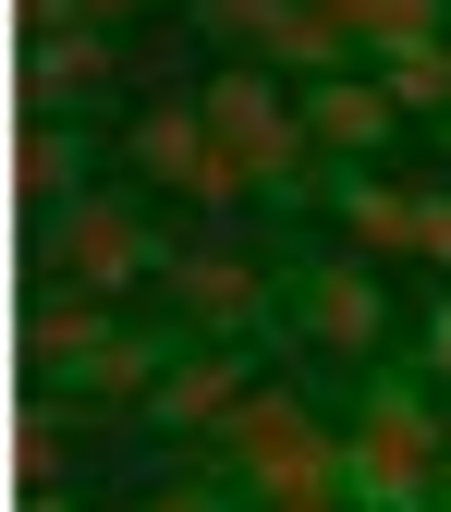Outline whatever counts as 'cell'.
Listing matches in <instances>:
<instances>
[{
    "mask_svg": "<svg viewBox=\"0 0 451 512\" xmlns=\"http://www.w3.org/2000/svg\"><path fill=\"white\" fill-rule=\"evenodd\" d=\"M439 452H451L439 391L415 366H378L366 403H354V427H342V500L354 512H427L439 500Z\"/></svg>",
    "mask_w": 451,
    "mask_h": 512,
    "instance_id": "cell-1",
    "label": "cell"
},
{
    "mask_svg": "<svg viewBox=\"0 0 451 512\" xmlns=\"http://www.w3.org/2000/svg\"><path fill=\"white\" fill-rule=\"evenodd\" d=\"M220 452V488L232 500H305V488H342V427L317 415L305 391H281V378H256V391L208 427Z\"/></svg>",
    "mask_w": 451,
    "mask_h": 512,
    "instance_id": "cell-2",
    "label": "cell"
},
{
    "mask_svg": "<svg viewBox=\"0 0 451 512\" xmlns=\"http://www.w3.org/2000/svg\"><path fill=\"white\" fill-rule=\"evenodd\" d=\"M196 122L220 135V159L244 171V196H317V147H305V122H293V98L256 74V61H232V74H208L196 86Z\"/></svg>",
    "mask_w": 451,
    "mask_h": 512,
    "instance_id": "cell-3",
    "label": "cell"
},
{
    "mask_svg": "<svg viewBox=\"0 0 451 512\" xmlns=\"http://www.w3.org/2000/svg\"><path fill=\"white\" fill-rule=\"evenodd\" d=\"M147 281L171 293L183 342H256V330H269V305H281V281L256 269L244 244H159V269H147Z\"/></svg>",
    "mask_w": 451,
    "mask_h": 512,
    "instance_id": "cell-4",
    "label": "cell"
},
{
    "mask_svg": "<svg viewBox=\"0 0 451 512\" xmlns=\"http://www.w3.org/2000/svg\"><path fill=\"white\" fill-rule=\"evenodd\" d=\"M122 159H135V183H159V196L208 208V220L256 208V196H244V171L220 159V135L196 122V98H159V110H135V135H122Z\"/></svg>",
    "mask_w": 451,
    "mask_h": 512,
    "instance_id": "cell-5",
    "label": "cell"
},
{
    "mask_svg": "<svg viewBox=\"0 0 451 512\" xmlns=\"http://www.w3.org/2000/svg\"><path fill=\"white\" fill-rule=\"evenodd\" d=\"M49 256H61V281H74V293L122 305V293L159 269V232L135 220V196H86V183H74V196L49 208Z\"/></svg>",
    "mask_w": 451,
    "mask_h": 512,
    "instance_id": "cell-6",
    "label": "cell"
},
{
    "mask_svg": "<svg viewBox=\"0 0 451 512\" xmlns=\"http://www.w3.org/2000/svg\"><path fill=\"white\" fill-rule=\"evenodd\" d=\"M293 317H305V342L342 354V366H366L378 342H391V293H378L366 256H305L293 269Z\"/></svg>",
    "mask_w": 451,
    "mask_h": 512,
    "instance_id": "cell-7",
    "label": "cell"
},
{
    "mask_svg": "<svg viewBox=\"0 0 451 512\" xmlns=\"http://www.w3.org/2000/svg\"><path fill=\"white\" fill-rule=\"evenodd\" d=\"M244 391H256V342H183V354L159 366V391H147L135 415H147L159 439H208V427H220Z\"/></svg>",
    "mask_w": 451,
    "mask_h": 512,
    "instance_id": "cell-8",
    "label": "cell"
},
{
    "mask_svg": "<svg viewBox=\"0 0 451 512\" xmlns=\"http://www.w3.org/2000/svg\"><path fill=\"white\" fill-rule=\"evenodd\" d=\"M293 122H305V147L330 159V171H378V147L403 135V110L378 98V74H317V86H293Z\"/></svg>",
    "mask_w": 451,
    "mask_h": 512,
    "instance_id": "cell-9",
    "label": "cell"
},
{
    "mask_svg": "<svg viewBox=\"0 0 451 512\" xmlns=\"http://www.w3.org/2000/svg\"><path fill=\"white\" fill-rule=\"evenodd\" d=\"M171 354H183L171 330H135V317H110V330H98V354H74L49 391H61V403H98V415H135V403L159 391V366H171Z\"/></svg>",
    "mask_w": 451,
    "mask_h": 512,
    "instance_id": "cell-10",
    "label": "cell"
},
{
    "mask_svg": "<svg viewBox=\"0 0 451 512\" xmlns=\"http://www.w3.org/2000/svg\"><path fill=\"white\" fill-rule=\"evenodd\" d=\"M25 37H37V49L13 61V86H25L49 122L74 110V98H98V86L122 74V49H110V37H86V25H25Z\"/></svg>",
    "mask_w": 451,
    "mask_h": 512,
    "instance_id": "cell-11",
    "label": "cell"
},
{
    "mask_svg": "<svg viewBox=\"0 0 451 512\" xmlns=\"http://www.w3.org/2000/svg\"><path fill=\"white\" fill-rule=\"evenodd\" d=\"M317 196H330V220H342V244H354V256H391V269H415V183L330 171Z\"/></svg>",
    "mask_w": 451,
    "mask_h": 512,
    "instance_id": "cell-12",
    "label": "cell"
},
{
    "mask_svg": "<svg viewBox=\"0 0 451 512\" xmlns=\"http://www.w3.org/2000/svg\"><path fill=\"white\" fill-rule=\"evenodd\" d=\"M330 13L354 25V49H366V61H391V49H427V37H451V0H330Z\"/></svg>",
    "mask_w": 451,
    "mask_h": 512,
    "instance_id": "cell-13",
    "label": "cell"
},
{
    "mask_svg": "<svg viewBox=\"0 0 451 512\" xmlns=\"http://www.w3.org/2000/svg\"><path fill=\"white\" fill-rule=\"evenodd\" d=\"M98 330H110V305H98V293H61V305H37V317H25V366H37V378H61L74 354H98Z\"/></svg>",
    "mask_w": 451,
    "mask_h": 512,
    "instance_id": "cell-14",
    "label": "cell"
},
{
    "mask_svg": "<svg viewBox=\"0 0 451 512\" xmlns=\"http://www.w3.org/2000/svg\"><path fill=\"white\" fill-rule=\"evenodd\" d=\"M378 98H391L403 122H451V37H427V49H391V61H378Z\"/></svg>",
    "mask_w": 451,
    "mask_h": 512,
    "instance_id": "cell-15",
    "label": "cell"
},
{
    "mask_svg": "<svg viewBox=\"0 0 451 512\" xmlns=\"http://www.w3.org/2000/svg\"><path fill=\"white\" fill-rule=\"evenodd\" d=\"M61 427H74V403L37 391V403L13 415V452H0V476H13V488H49V476H61Z\"/></svg>",
    "mask_w": 451,
    "mask_h": 512,
    "instance_id": "cell-16",
    "label": "cell"
},
{
    "mask_svg": "<svg viewBox=\"0 0 451 512\" xmlns=\"http://www.w3.org/2000/svg\"><path fill=\"white\" fill-rule=\"evenodd\" d=\"M13 196H49V208H61V196H74V135H61V122H49V110L25 122V147H13Z\"/></svg>",
    "mask_w": 451,
    "mask_h": 512,
    "instance_id": "cell-17",
    "label": "cell"
},
{
    "mask_svg": "<svg viewBox=\"0 0 451 512\" xmlns=\"http://www.w3.org/2000/svg\"><path fill=\"white\" fill-rule=\"evenodd\" d=\"M269 25H281V0H196V37H232L244 61H269Z\"/></svg>",
    "mask_w": 451,
    "mask_h": 512,
    "instance_id": "cell-18",
    "label": "cell"
},
{
    "mask_svg": "<svg viewBox=\"0 0 451 512\" xmlns=\"http://www.w3.org/2000/svg\"><path fill=\"white\" fill-rule=\"evenodd\" d=\"M147 0H25V25H86V37H110V25H135Z\"/></svg>",
    "mask_w": 451,
    "mask_h": 512,
    "instance_id": "cell-19",
    "label": "cell"
},
{
    "mask_svg": "<svg viewBox=\"0 0 451 512\" xmlns=\"http://www.w3.org/2000/svg\"><path fill=\"white\" fill-rule=\"evenodd\" d=\"M135 512H244V500H232L220 476H171V488H147Z\"/></svg>",
    "mask_w": 451,
    "mask_h": 512,
    "instance_id": "cell-20",
    "label": "cell"
},
{
    "mask_svg": "<svg viewBox=\"0 0 451 512\" xmlns=\"http://www.w3.org/2000/svg\"><path fill=\"white\" fill-rule=\"evenodd\" d=\"M415 256H427V269H451V196H439V183L415 196Z\"/></svg>",
    "mask_w": 451,
    "mask_h": 512,
    "instance_id": "cell-21",
    "label": "cell"
},
{
    "mask_svg": "<svg viewBox=\"0 0 451 512\" xmlns=\"http://www.w3.org/2000/svg\"><path fill=\"white\" fill-rule=\"evenodd\" d=\"M415 378H439V391H451V305H427V342H415Z\"/></svg>",
    "mask_w": 451,
    "mask_h": 512,
    "instance_id": "cell-22",
    "label": "cell"
},
{
    "mask_svg": "<svg viewBox=\"0 0 451 512\" xmlns=\"http://www.w3.org/2000/svg\"><path fill=\"white\" fill-rule=\"evenodd\" d=\"M256 512H354L342 488H305V500H256Z\"/></svg>",
    "mask_w": 451,
    "mask_h": 512,
    "instance_id": "cell-23",
    "label": "cell"
},
{
    "mask_svg": "<svg viewBox=\"0 0 451 512\" xmlns=\"http://www.w3.org/2000/svg\"><path fill=\"white\" fill-rule=\"evenodd\" d=\"M13 512H74V500H61V488H13Z\"/></svg>",
    "mask_w": 451,
    "mask_h": 512,
    "instance_id": "cell-24",
    "label": "cell"
},
{
    "mask_svg": "<svg viewBox=\"0 0 451 512\" xmlns=\"http://www.w3.org/2000/svg\"><path fill=\"white\" fill-rule=\"evenodd\" d=\"M439 427H451V403H439ZM439 488H451V452H439Z\"/></svg>",
    "mask_w": 451,
    "mask_h": 512,
    "instance_id": "cell-25",
    "label": "cell"
},
{
    "mask_svg": "<svg viewBox=\"0 0 451 512\" xmlns=\"http://www.w3.org/2000/svg\"><path fill=\"white\" fill-rule=\"evenodd\" d=\"M427 512H451V488H439V500H427Z\"/></svg>",
    "mask_w": 451,
    "mask_h": 512,
    "instance_id": "cell-26",
    "label": "cell"
}]
</instances>
